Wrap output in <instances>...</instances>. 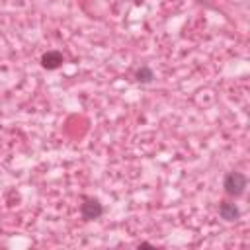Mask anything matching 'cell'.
Masks as SVG:
<instances>
[{
	"mask_svg": "<svg viewBox=\"0 0 250 250\" xmlns=\"http://www.w3.org/2000/svg\"><path fill=\"white\" fill-rule=\"evenodd\" d=\"M223 186H225V191H227L229 195L240 197V195L244 193V189H246V176H244L242 172H229V174L225 176Z\"/></svg>",
	"mask_w": 250,
	"mask_h": 250,
	"instance_id": "6da1fadb",
	"label": "cell"
},
{
	"mask_svg": "<svg viewBox=\"0 0 250 250\" xmlns=\"http://www.w3.org/2000/svg\"><path fill=\"white\" fill-rule=\"evenodd\" d=\"M62 62H64V57H62L61 51H47V53L41 57V66L47 68V70H55V68H59Z\"/></svg>",
	"mask_w": 250,
	"mask_h": 250,
	"instance_id": "3957f363",
	"label": "cell"
},
{
	"mask_svg": "<svg viewBox=\"0 0 250 250\" xmlns=\"http://www.w3.org/2000/svg\"><path fill=\"white\" fill-rule=\"evenodd\" d=\"M219 215H221V219H225V221H236V219L240 217V209H238L234 203L225 201V203L219 205Z\"/></svg>",
	"mask_w": 250,
	"mask_h": 250,
	"instance_id": "277c9868",
	"label": "cell"
},
{
	"mask_svg": "<svg viewBox=\"0 0 250 250\" xmlns=\"http://www.w3.org/2000/svg\"><path fill=\"white\" fill-rule=\"evenodd\" d=\"M80 213H82V217L86 221H94V219L102 217L104 207L96 197H84V203L80 205Z\"/></svg>",
	"mask_w": 250,
	"mask_h": 250,
	"instance_id": "7a4b0ae2",
	"label": "cell"
},
{
	"mask_svg": "<svg viewBox=\"0 0 250 250\" xmlns=\"http://www.w3.org/2000/svg\"><path fill=\"white\" fill-rule=\"evenodd\" d=\"M135 78H137L139 82L146 84V82H152V78H154V72H152L148 66H141V68H137V70H135Z\"/></svg>",
	"mask_w": 250,
	"mask_h": 250,
	"instance_id": "5b68a950",
	"label": "cell"
}]
</instances>
